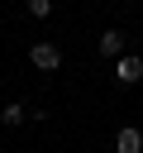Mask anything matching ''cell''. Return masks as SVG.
Returning a JSON list of instances; mask_svg holds the SVG:
<instances>
[{"label":"cell","mask_w":143,"mask_h":153,"mask_svg":"<svg viewBox=\"0 0 143 153\" xmlns=\"http://www.w3.org/2000/svg\"><path fill=\"white\" fill-rule=\"evenodd\" d=\"M29 62H33L38 72H57V67H62V48H57V43H33V48H29Z\"/></svg>","instance_id":"cell-1"},{"label":"cell","mask_w":143,"mask_h":153,"mask_svg":"<svg viewBox=\"0 0 143 153\" xmlns=\"http://www.w3.org/2000/svg\"><path fill=\"white\" fill-rule=\"evenodd\" d=\"M114 153H143V134L138 129H119L114 134Z\"/></svg>","instance_id":"cell-4"},{"label":"cell","mask_w":143,"mask_h":153,"mask_svg":"<svg viewBox=\"0 0 143 153\" xmlns=\"http://www.w3.org/2000/svg\"><path fill=\"white\" fill-rule=\"evenodd\" d=\"M100 57H124V33L119 29H105L100 33Z\"/></svg>","instance_id":"cell-2"},{"label":"cell","mask_w":143,"mask_h":153,"mask_svg":"<svg viewBox=\"0 0 143 153\" xmlns=\"http://www.w3.org/2000/svg\"><path fill=\"white\" fill-rule=\"evenodd\" d=\"M19 120H29V110H24V105H19V100H10V105H5V110H0V124H10V129H14V124H19Z\"/></svg>","instance_id":"cell-5"},{"label":"cell","mask_w":143,"mask_h":153,"mask_svg":"<svg viewBox=\"0 0 143 153\" xmlns=\"http://www.w3.org/2000/svg\"><path fill=\"white\" fill-rule=\"evenodd\" d=\"M29 14H33V19H48V14H52V0H29Z\"/></svg>","instance_id":"cell-6"},{"label":"cell","mask_w":143,"mask_h":153,"mask_svg":"<svg viewBox=\"0 0 143 153\" xmlns=\"http://www.w3.org/2000/svg\"><path fill=\"white\" fill-rule=\"evenodd\" d=\"M114 76H119L124 86H133V81L143 76V62H138V57H119V62H114Z\"/></svg>","instance_id":"cell-3"}]
</instances>
